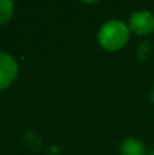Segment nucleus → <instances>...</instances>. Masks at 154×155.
Segmentation results:
<instances>
[{"label": "nucleus", "instance_id": "obj_6", "mask_svg": "<svg viewBox=\"0 0 154 155\" xmlns=\"http://www.w3.org/2000/svg\"><path fill=\"white\" fill-rule=\"evenodd\" d=\"M150 155H154V153H152V154H150Z\"/></svg>", "mask_w": 154, "mask_h": 155}, {"label": "nucleus", "instance_id": "obj_1", "mask_svg": "<svg viewBox=\"0 0 154 155\" xmlns=\"http://www.w3.org/2000/svg\"><path fill=\"white\" fill-rule=\"evenodd\" d=\"M130 38V29L120 21H109L101 27L98 41L101 46L108 51H117L127 44Z\"/></svg>", "mask_w": 154, "mask_h": 155}, {"label": "nucleus", "instance_id": "obj_4", "mask_svg": "<svg viewBox=\"0 0 154 155\" xmlns=\"http://www.w3.org/2000/svg\"><path fill=\"white\" fill-rule=\"evenodd\" d=\"M120 153L122 155H145V147L139 140L128 137L123 142Z\"/></svg>", "mask_w": 154, "mask_h": 155}, {"label": "nucleus", "instance_id": "obj_2", "mask_svg": "<svg viewBox=\"0 0 154 155\" xmlns=\"http://www.w3.org/2000/svg\"><path fill=\"white\" fill-rule=\"evenodd\" d=\"M130 29L139 35L149 34L154 30V16L150 11H136L131 15Z\"/></svg>", "mask_w": 154, "mask_h": 155}, {"label": "nucleus", "instance_id": "obj_3", "mask_svg": "<svg viewBox=\"0 0 154 155\" xmlns=\"http://www.w3.org/2000/svg\"><path fill=\"white\" fill-rule=\"evenodd\" d=\"M18 74L16 61L8 53L0 52V90L8 87Z\"/></svg>", "mask_w": 154, "mask_h": 155}, {"label": "nucleus", "instance_id": "obj_5", "mask_svg": "<svg viewBox=\"0 0 154 155\" xmlns=\"http://www.w3.org/2000/svg\"><path fill=\"white\" fill-rule=\"evenodd\" d=\"M14 4L8 0H0V25H4L12 16Z\"/></svg>", "mask_w": 154, "mask_h": 155}]
</instances>
